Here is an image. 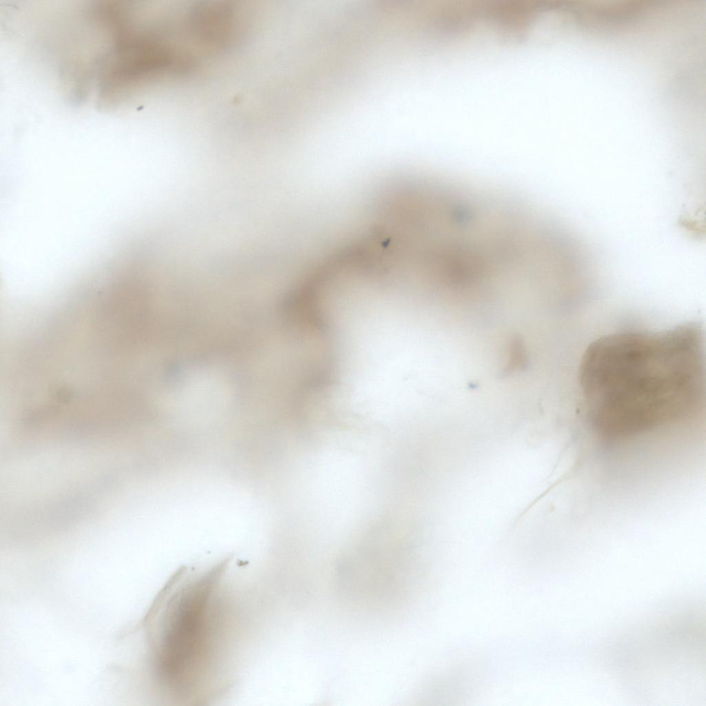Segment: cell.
I'll return each mask as SVG.
<instances>
[{"label":"cell","instance_id":"1","mask_svg":"<svg viewBox=\"0 0 706 706\" xmlns=\"http://www.w3.org/2000/svg\"><path fill=\"white\" fill-rule=\"evenodd\" d=\"M704 341L695 322L616 330L594 340L577 379L594 431L618 441L699 419L705 402Z\"/></svg>","mask_w":706,"mask_h":706},{"label":"cell","instance_id":"2","mask_svg":"<svg viewBox=\"0 0 706 706\" xmlns=\"http://www.w3.org/2000/svg\"><path fill=\"white\" fill-rule=\"evenodd\" d=\"M219 573L214 569L196 578L169 585L159 612L157 668L172 695L192 689L200 668L208 662L214 634V594Z\"/></svg>","mask_w":706,"mask_h":706}]
</instances>
